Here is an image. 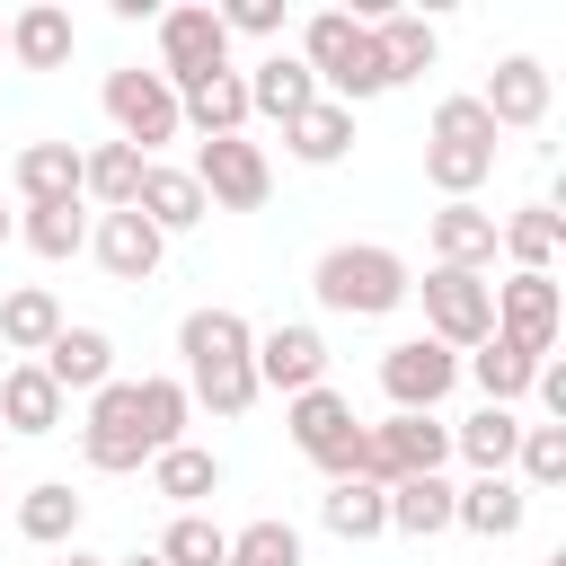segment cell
<instances>
[{"instance_id": "43", "label": "cell", "mask_w": 566, "mask_h": 566, "mask_svg": "<svg viewBox=\"0 0 566 566\" xmlns=\"http://www.w3.org/2000/svg\"><path fill=\"white\" fill-rule=\"evenodd\" d=\"M106 566H159V557H150V548H133V557H106Z\"/></svg>"}, {"instance_id": "47", "label": "cell", "mask_w": 566, "mask_h": 566, "mask_svg": "<svg viewBox=\"0 0 566 566\" xmlns=\"http://www.w3.org/2000/svg\"><path fill=\"white\" fill-rule=\"evenodd\" d=\"M0 44H9V18H0Z\"/></svg>"}, {"instance_id": "38", "label": "cell", "mask_w": 566, "mask_h": 566, "mask_svg": "<svg viewBox=\"0 0 566 566\" xmlns=\"http://www.w3.org/2000/svg\"><path fill=\"white\" fill-rule=\"evenodd\" d=\"M150 557H159V566H221V557H230V531H221L212 513H177Z\"/></svg>"}, {"instance_id": "16", "label": "cell", "mask_w": 566, "mask_h": 566, "mask_svg": "<svg viewBox=\"0 0 566 566\" xmlns=\"http://www.w3.org/2000/svg\"><path fill=\"white\" fill-rule=\"evenodd\" d=\"M88 256H97L115 283H150L159 256H168V239H159L142 212H97V221H88Z\"/></svg>"}, {"instance_id": "20", "label": "cell", "mask_w": 566, "mask_h": 566, "mask_svg": "<svg viewBox=\"0 0 566 566\" xmlns=\"http://www.w3.org/2000/svg\"><path fill=\"white\" fill-rule=\"evenodd\" d=\"M62 416H71V398L44 380V363H9L0 371V424L9 433H62Z\"/></svg>"}, {"instance_id": "44", "label": "cell", "mask_w": 566, "mask_h": 566, "mask_svg": "<svg viewBox=\"0 0 566 566\" xmlns=\"http://www.w3.org/2000/svg\"><path fill=\"white\" fill-rule=\"evenodd\" d=\"M9 239H18V221H9V203H0V248H9Z\"/></svg>"}, {"instance_id": "24", "label": "cell", "mask_w": 566, "mask_h": 566, "mask_svg": "<svg viewBox=\"0 0 566 566\" xmlns=\"http://www.w3.org/2000/svg\"><path fill=\"white\" fill-rule=\"evenodd\" d=\"M557 248H566L557 203H522V212H504V221H495V256H513V274H548V265H557Z\"/></svg>"}, {"instance_id": "45", "label": "cell", "mask_w": 566, "mask_h": 566, "mask_svg": "<svg viewBox=\"0 0 566 566\" xmlns=\"http://www.w3.org/2000/svg\"><path fill=\"white\" fill-rule=\"evenodd\" d=\"M62 566H106V557H80V548H71V557H62Z\"/></svg>"}, {"instance_id": "4", "label": "cell", "mask_w": 566, "mask_h": 566, "mask_svg": "<svg viewBox=\"0 0 566 566\" xmlns=\"http://www.w3.org/2000/svg\"><path fill=\"white\" fill-rule=\"evenodd\" d=\"M186 177L203 186L212 212H265V195H274V159H265V142H248V133L195 142V168H186Z\"/></svg>"}, {"instance_id": "26", "label": "cell", "mask_w": 566, "mask_h": 566, "mask_svg": "<svg viewBox=\"0 0 566 566\" xmlns=\"http://www.w3.org/2000/svg\"><path fill=\"white\" fill-rule=\"evenodd\" d=\"M53 336H62V301H53L44 283H18V292H0V345H9L18 363H35Z\"/></svg>"}, {"instance_id": "7", "label": "cell", "mask_w": 566, "mask_h": 566, "mask_svg": "<svg viewBox=\"0 0 566 566\" xmlns=\"http://www.w3.org/2000/svg\"><path fill=\"white\" fill-rule=\"evenodd\" d=\"M416 292H424V336H433V345L469 354V345H486V336H495V283H486V274L433 265Z\"/></svg>"}, {"instance_id": "5", "label": "cell", "mask_w": 566, "mask_h": 566, "mask_svg": "<svg viewBox=\"0 0 566 566\" xmlns=\"http://www.w3.org/2000/svg\"><path fill=\"white\" fill-rule=\"evenodd\" d=\"M442 460H451V424H442V416H389V424H363L354 478L398 486V478H433Z\"/></svg>"}, {"instance_id": "10", "label": "cell", "mask_w": 566, "mask_h": 566, "mask_svg": "<svg viewBox=\"0 0 566 566\" xmlns=\"http://www.w3.org/2000/svg\"><path fill=\"white\" fill-rule=\"evenodd\" d=\"M283 424H292V442H301L327 478H354V460H363V416H354V398H336V389L318 380V389L283 398Z\"/></svg>"}, {"instance_id": "29", "label": "cell", "mask_w": 566, "mask_h": 566, "mask_svg": "<svg viewBox=\"0 0 566 566\" xmlns=\"http://www.w3.org/2000/svg\"><path fill=\"white\" fill-rule=\"evenodd\" d=\"M451 451H460L478 478H504L513 451H522V416H513V407H478L469 424H451Z\"/></svg>"}, {"instance_id": "30", "label": "cell", "mask_w": 566, "mask_h": 566, "mask_svg": "<svg viewBox=\"0 0 566 566\" xmlns=\"http://www.w3.org/2000/svg\"><path fill=\"white\" fill-rule=\"evenodd\" d=\"M318 522H327L336 539H380V531H389V486H371V478H327Z\"/></svg>"}, {"instance_id": "8", "label": "cell", "mask_w": 566, "mask_h": 566, "mask_svg": "<svg viewBox=\"0 0 566 566\" xmlns=\"http://www.w3.org/2000/svg\"><path fill=\"white\" fill-rule=\"evenodd\" d=\"M80 460L124 478V469H150V433H142V380H106L88 398V424H80Z\"/></svg>"}, {"instance_id": "2", "label": "cell", "mask_w": 566, "mask_h": 566, "mask_svg": "<svg viewBox=\"0 0 566 566\" xmlns=\"http://www.w3.org/2000/svg\"><path fill=\"white\" fill-rule=\"evenodd\" d=\"M407 292H416V274H407V256L380 248V239H336V248L310 265V301L336 310V318H389Z\"/></svg>"}, {"instance_id": "1", "label": "cell", "mask_w": 566, "mask_h": 566, "mask_svg": "<svg viewBox=\"0 0 566 566\" xmlns=\"http://www.w3.org/2000/svg\"><path fill=\"white\" fill-rule=\"evenodd\" d=\"M177 354H186V398L195 407H212V416L256 407V327L239 310H186Z\"/></svg>"}, {"instance_id": "3", "label": "cell", "mask_w": 566, "mask_h": 566, "mask_svg": "<svg viewBox=\"0 0 566 566\" xmlns=\"http://www.w3.org/2000/svg\"><path fill=\"white\" fill-rule=\"evenodd\" d=\"M495 177V124L478 97H442L424 124V186L442 203H478V186Z\"/></svg>"}, {"instance_id": "15", "label": "cell", "mask_w": 566, "mask_h": 566, "mask_svg": "<svg viewBox=\"0 0 566 566\" xmlns=\"http://www.w3.org/2000/svg\"><path fill=\"white\" fill-rule=\"evenodd\" d=\"M35 363H44V380H53L62 398H97V389L115 380V336H106V327H71V318H62V336H53Z\"/></svg>"}, {"instance_id": "9", "label": "cell", "mask_w": 566, "mask_h": 566, "mask_svg": "<svg viewBox=\"0 0 566 566\" xmlns=\"http://www.w3.org/2000/svg\"><path fill=\"white\" fill-rule=\"evenodd\" d=\"M106 124H115V142H133L142 159L159 150V142H177V88L159 80V71H142V62H124V71H106Z\"/></svg>"}, {"instance_id": "23", "label": "cell", "mask_w": 566, "mask_h": 566, "mask_svg": "<svg viewBox=\"0 0 566 566\" xmlns=\"http://www.w3.org/2000/svg\"><path fill=\"white\" fill-rule=\"evenodd\" d=\"M133 212H142L159 239H177V230H195L212 203H203V186H195L186 168H159V159H150V168H142V195H133Z\"/></svg>"}, {"instance_id": "39", "label": "cell", "mask_w": 566, "mask_h": 566, "mask_svg": "<svg viewBox=\"0 0 566 566\" xmlns=\"http://www.w3.org/2000/svg\"><path fill=\"white\" fill-rule=\"evenodd\" d=\"M221 566H301V531L292 522H248V531H230V557Z\"/></svg>"}, {"instance_id": "21", "label": "cell", "mask_w": 566, "mask_h": 566, "mask_svg": "<svg viewBox=\"0 0 566 566\" xmlns=\"http://www.w3.org/2000/svg\"><path fill=\"white\" fill-rule=\"evenodd\" d=\"M71 44H80V27H71V9H62V0H27V9L9 18V53H18L27 71H62V62H71Z\"/></svg>"}, {"instance_id": "11", "label": "cell", "mask_w": 566, "mask_h": 566, "mask_svg": "<svg viewBox=\"0 0 566 566\" xmlns=\"http://www.w3.org/2000/svg\"><path fill=\"white\" fill-rule=\"evenodd\" d=\"M557 327H566V292H557V274H504L495 283V336L504 345H522V354H557Z\"/></svg>"}, {"instance_id": "19", "label": "cell", "mask_w": 566, "mask_h": 566, "mask_svg": "<svg viewBox=\"0 0 566 566\" xmlns=\"http://www.w3.org/2000/svg\"><path fill=\"white\" fill-rule=\"evenodd\" d=\"M531 522V495L513 486V478H469V486H451V531H478V539H513Z\"/></svg>"}, {"instance_id": "22", "label": "cell", "mask_w": 566, "mask_h": 566, "mask_svg": "<svg viewBox=\"0 0 566 566\" xmlns=\"http://www.w3.org/2000/svg\"><path fill=\"white\" fill-rule=\"evenodd\" d=\"M18 203L35 212V203H80V142H27L18 150Z\"/></svg>"}, {"instance_id": "36", "label": "cell", "mask_w": 566, "mask_h": 566, "mask_svg": "<svg viewBox=\"0 0 566 566\" xmlns=\"http://www.w3.org/2000/svg\"><path fill=\"white\" fill-rule=\"evenodd\" d=\"M186 416H195V398H186V380H168V371H150V380H142V433H150V460L186 442Z\"/></svg>"}, {"instance_id": "27", "label": "cell", "mask_w": 566, "mask_h": 566, "mask_svg": "<svg viewBox=\"0 0 566 566\" xmlns=\"http://www.w3.org/2000/svg\"><path fill=\"white\" fill-rule=\"evenodd\" d=\"M283 150H292L301 168H336V159L354 150V106H336V97H318L310 115H292V124H283Z\"/></svg>"}, {"instance_id": "40", "label": "cell", "mask_w": 566, "mask_h": 566, "mask_svg": "<svg viewBox=\"0 0 566 566\" xmlns=\"http://www.w3.org/2000/svg\"><path fill=\"white\" fill-rule=\"evenodd\" d=\"M513 469H522V486H566V424H522Z\"/></svg>"}, {"instance_id": "12", "label": "cell", "mask_w": 566, "mask_h": 566, "mask_svg": "<svg viewBox=\"0 0 566 566\" xmlns=\"http://www.w3.org/2000/svg\"><path fill=\"white\" fill-rule=\"evenodd\" d=\"M451 380H460V354L433 345V336H407V345L380 354V389H389L398 416H433V407L451 398Z\"/></svg>"}, {"instance_id": "35", "label": "cell", "mask_w": 566, "mask_h": 566, "mask_svg": "<svg viewBox=\"0 0 566 566\" xmlns=\"http://www.w3.org/2000/svg\"><path fill=\"white\" fill-rule=\"evenodd\" d=\"M389 531L442 539V531H451V478H442V469H433V478H398V486H389Z\"/></svg>"}, {"instance_id": "17", "label": "cell", "mask_w": 566, "mask_h": 566, "mask_svg": "<svg viewBox=\"0 0 566 566\" xmlns=\"http://www.w3.org/2000/svg\"><path fill=\"white\" fill-rule=\"evenodd\" d=\"M239 80H248V115H265V124H292V115H310V106H318L310 62H301V53H283V44H274L256 71H239Z\"/></svg>"}, {"instance_id": "32", "label": "cell", "mask_w": 566, "mask_h": 566, "mask_svg": "<svg viewBox=\"0 0 566 566\" xmlns=\"http://www.w3.org/2000/svg\"><path fill=\"white\" fill-rule=\"evenodd\" d=\"M150 495H168L177 513H195L203 495H221V460H212L203 442H177V451L150 460Z\"/></svg>"}, {"instance_id": "33", "label": "cell", "mask_w": 566, "mask_h": 566, "mask_svg": "<svg viewBox=\"0 0 566 566\" xmlns=\"http://www.w3.org/2000/svg\"><path fill=\"white\" fill-rule=\"evenodd\" d=\"M371 35H380V62H389V80H416V71H433V62H442V35H433V18H416V9H389V18H371Z\"/></svg>"}, {"instance_id": "13", "label": "cell", "mask_w": 566, "mask_h": 566, "mask_svg": "<svg viewBox=\"0 0 566 566\" xmlns=\"http://www.w3.org/2000/svg\"><path fill=\"white\" fill-rule=\"evenodd\" d=\"M548 97H557V80H548L539 53H504V62L486 71V88H478V106H486L495 133H539V124H548Z\"/></svg>"}, {"instance_id": "42", "label": "cell", "mask_w": 566, "mask_h": 566, "mask_svg": "<svg viewBox=\"0 0 566 566\" xmlns=\"http://www.w3.org/2000/svg\"><path fill=\"white\" fill-rule=\"evenodd\" d=\"M539 407H548V424H566V363H539Z\"/></svg>"}, {"instance_id": "28", "label": "cell", "mask_w": 566, "mask_h": 566, "mask_svg": "<svg viewBox=\"0 0 566 566\" xmlns=\"http://www.w3.org/2000/svg\"><path fill=\"white\" fill-rule=\"evenodd\" d=\"M460 371L486 389V407H513V398H531V380H539V354H522V345L486 336V345H469V354H460Z\"/></svg>"}, {"instance_id": "25", "label": "cell", "mask_w": 566, "mask_h": 566, "mask_svg": "<svg viewBox=\"0 0 566 566\" xmlns=\"http://www.w3.org/2000/svg\"><path fill=\"white\" fill-rule=\"evenodd\" d=\"M142 150L133 142H97V150H80V195L97 203V212H133V195H142Z\"/></svg>"}, {"instance_id": "37", "label": "cell", "mask_w": 566, "mask_h": 566, "mask_svg": "<svg viewBox=\"0 0 566 566\" xmlns=\"http://www.w3.org/2000/svg\"><path fill=\"white\" fill-rule=\"evenodd\" d=\"M18 239H27L35 256H53V265H62V256H80V248H88V212H80V203H35V212L18 221Z\"/></svg>"}, {"instance_id": "18", "label": "cell", "mask_w": 566, "mask_h": 566, "mask_svg": "<svg viewBox=\"0 0 566 566\" xmlns=\"http://www.w3.org/2000/svg\"><path fill=\"white\" fill-rule=\"evenodd\" d=\"M424 239H433V265H460V274H486L495 265V212L486 203H442L424 221Z\"/></svg>"}, {"instance_id": "34", "label": "cell", "mask_w": 566, "mask_h": 566, "mask_svg": "<svg viewBox=\"0 0 566 566\" xmlns=\"http://www.w3.org/2000/svg\"><path fill=\"white\" fill-rule=\"evenodd\" d=\"M80 513H88V504H80L62 478H44V486L18 495V531H27L35 548H71V539H80Z\"/></svg>"}, {"instance_id": "46", "label": "cell", "mask_w": 566, "mask_h": 566, "mask_svg": "<svg viewBox=\"0 0 566 566\" xmlns=\"http://www.w3.org/2000/svg\"><path fill=\"white\" fill-rule=\"evenodd\" d=\"M548 566H566V548H557V557H548Z\"/></svg>"}, {"instance_id": "6", "label": "cell", "mask_w": 566, "mask_h": 566, "mask_svg": "<svg viewBox=\"0 0 566 566\" xmlns=\"http://www.w3.org/2000/svg\"><path fill=\"white\" fill-rule=\"evenodd\" d=\"M212 71H230V27H221V9H212V0L159 9V80L186 97V88L212 80Z\"/></svg>"}, {"instance_id": "14", "label": "cell", "mask_w": 566, "mask_h": 566, "mask_svg": "<svg viewBox=\"0 0 566 566\" xmlns=\"http://www.w3.org/2000/svg\"><path fill=\"white\" fill-rule=\"evenodd\" d=\"M318 380H327V336H318L310 318H283V327L256 336V389L301 398V389H318Z\"/></svg>"}, {"instance_id": "41", "label": "cell", "mask_w": 566, "mask_h": 566, "mask_svg": "<svg viewBox=\"0 0 566 566\" xmlns=\"http://www.w3.org/2000/svg\"><path fill=\"white\" fill-rule=\"evenodd\" d=\"M221 27H230V35H283V0H230Z\"/></svg>"}, {"instance_id": "31", "label": "cell", "mask_w": 566, "mask_h": 566, "mask_svg": "<svg viewBox=\"0 0 566 566\" xmlns=\"http://www.w3.org/2000/svg\"><path fill=\"white\" fill-rule=\"evenodd\" d=\"M177 115H186L203 142H221V133H248V80H239V71H212V80H195V88L177 97Z\"/></svg>"}]
</instances>
